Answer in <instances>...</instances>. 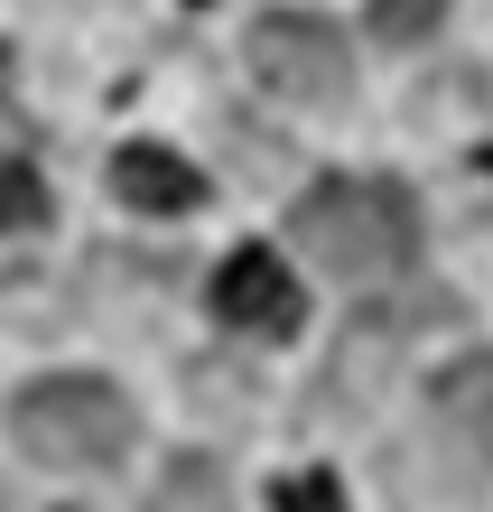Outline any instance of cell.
<instances>
[{
  "mask_svg": "<svg viewBox=\"0 0 493 512\" xmlns=\"http://www.w3.org/2000/svg\"><path fill=\"white\" fill-rule=\"evenodd\" d=\"M214 317L242 326V336H289L298 326V280L270 243H242L224 270H214Z\"/></svg>",
  "mask_w": 493,
  "mask_h": 512,
  "instance_id": "277c9868",
  "label": "cell"
},
{
  "mask_svg": "<svg viewBox=\"0 0 493 512\" xmlns=\"http://www.w3.org/2000/svg\"><path fill=\"white\" fill-rule=\"evenodd\" d=\"M270 503L280 512H345V485H335V475H280Z\"/></svg>",
  "mask_w": 493,
  "mask_h": 512,
  "instance_id": "9c48e42d",
  "label": "cell"
},
{
  "mask_svg": "<svg viewBox=\"0 0 493 512\" xmlns=\"http://www.w3.org/2000/svg\"><path fill=\"white\" fill-rule=\"evenodd\" d=\"M289 233H298V252L317 261V270L363 280V289L400 280V270L419 261V205H410L400 177H326V187L298 196Z\"/></svg>",
  "mask_w": 493,
  "mask_h": 512,
  "instance_id": "6da1fadb",
  "label": "cell"
},
{
  "mask_svg": "<svg viewBox=\"0 0 493 512\" xmlns=\"http://www.w3.org/2000/svg\"><path fill=\"white\" fill-rule=\"evenodd\" d=\"M47 224V177L28 159H0V233H38Z\"/></svg>",
  "mask_w": 493,
  "mask_h": 512,
  "instance_id": "8992f818",
  "label": "cell"
},
{
  "mask_svg": "<svg viewBox=\"0 0 493 512\" xmlns=\"http://www.w3.org/2000/svg\"><path fill=\"white\" fill-rule=\"evenodd\" d=\"M10 429H19V447H28L38 466H84V475H103V466H121L140 410H131V391L103 382V373H47V382L19 391Z\"/></svg>",
  "mask_w": 493,
  "mask_h": 512,
  "instance_id": "7a4b0ae2",
  "label": "cell"
},
{
  "mask_svg": "<svg viewBox=\"0 0 493 512\" xmlns=\"http://www.w3.org/2000/svg\"><path fill=\"white\" fill-rule=\"evenodd\" d=\"M112 196H121V205H140V215H187V205H205V177L177 159V149L131 140V149L112 159Z\"/></svg>",
  "mask_w": 493,
  "mask_h": 512,
  "instance_id": "5b68a950",
  "label": "cell"
},
{
  "mask_svg": "<svg viewBox=\"0 0 493 512\" xmlns=\"http://www.w3.org/2000/svg\"><path fill=\"white\" fill-rule=\"evenodd\" d=\"M438 410H466L475 429L493 419V364H456V373H438Z\"/></svg>",
  "mask_w": 493,
  "mask_h": 512,
  "instance_id": "ba28073f",
  "label": "cell"
},
{
  "mask_svg": "<svg viewBox=\"0 0 493 512\" xmlns=\"http://www.w3.org/2000/svg\"><path fill=\"white\" fill-rule=\"evenodd\" d=\"M252 75L270 84V94H289V103H335L345 94V38H335L326 19H307V10H270L252 28Z\"/></svg>",
  "mask_w": 493,
  "mask_h": 512,
  "instance_id": "3957f363",
  "label": "cell"
},
{
  "mask_svg": "<svg viewBox=\"0 0 493 512\" xmlns=\"http://www.w3.org/2000/svg\"><path fill=\"white\" fill-rule=\"evenodd\" d=\"M0 112H10V47H0Z\"/></svg>",
  "mask_w": 493,
  "mask_h": 512,
  "instance_id": "30bf717a",
  "label": "cell"
},
{
  "mask_svg": "<svg viewBox=\"0 0 493 512\" xmlns=\"http://www.w3.org/2000/svg\"><path fill=\"white\" fill-rule=\"evenodd\" d=\"M438 19H447V0H373V38L382 47H419Z\"/></svg>",
  "mask_w": 493,
  "mask_h": 512,
  "instance_id": "52a82bcc",
  "label": "cell"
}]
</instances>
